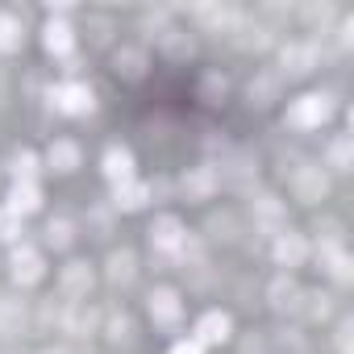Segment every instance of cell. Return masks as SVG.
<instances>
[{
    "label": "cell",
    "mask_w": 354,
    "mask_h": 354,
    "mask_svg": "<svg viewBox=\"0 0 354 354\" xmlns=\"http://www.w3.org/2000/svg\"><path fill=\"white\" fill-rule=\"evenodd\" d=\"M333 117V100L325 92H313V96H300L292 109H288V125L296 129H313V125H325Z\"/></svg>",
    "instance_id": "1"
},
{
    "label": "cell",
    "mask_w": 354,
    "mask_h": 354,
    "mask_svg": "<svg viewBox=\"0 0 354 354\" xmlns=\"http://www.w3.org/2000/svg\"><path fill=\"white\" fill-rule=\"evenodd\" d=\"M150 242H154V250H162V254H180V246H184V225H180V217H158V221L150 225Z\"/></svg>",
    "instance_id": "2"
},
{
    "label": "cell",
    "mask_w": 354,
    "mask_h": 354,
    "mask_svg": "<svg viewBox=\"0 0 354 354\" xmlns=\"http://www.w3.org/2000/svg\"><path fill=\"white\" fill-rule=\"evenodd\" d=\"M9 267H13V279H17V283H26V288L42 279V254H38V250H30V246H21V250L13 254V263H9Z\"/></svg>",
    "instance_id": "3"
},
{
    "label": "cell",
    "mask_w": 354,
    "mask_h": 354,
    "mask_svg": "<svg viewBox=\"0 0 354 354\" xmlns=\"http://www.w3.org/2000/svg\"><path fill=\"white\" fill-rule=\"evenodd\" d=\"M325 192H329V184H325L321 167H300V171H296V196H300V201L313 205V201H321Z\"/></svg>",
    "instance_id": "4"
},
{
    "label": "cell",
    "mask_w": 354,
    "mask_h": 354,
    "mask_svg": "<svg viewBox=\"0 0 354 354\" xmlns=\"http://www.w3.org/2000/svg\"><path fill=\"white\" fill-rule=\"evenodd\" d=\"M50 100H55L59 113H88V109H92V92H88L84 84H67V88H59Z\"/></svg>",
    "instance_id": "5"
},
{
    "label": "cell",
    "mask_w": 354,
    "mask_h": 354,
    "mask_svg": "<svg viewBox=\"0 0 354 354\" xmlns=\"http://www.w3.org/2000/svg\"><path fill=\"white\" fill-rule=\"evenodd\" d=\"M38 205H42L38 184H34V180H17V184H13V192H9V209H13L17 217H26V213H34Z\"/></svg>",
    "instance_id": "6"
},
{
    "label": "cell",
    "mask_w": 354,
    "mask_h": 354,
    "mask_svg": "<svg viewBox=\"0 0 354 354\" xmlns=\"http://www.w3.org/2000/svg\"><path fill=\"white\" fill-rule=\"evenodd\" d=\"M88 288H92L88 263H71V267L63 271V296H67V304H75L80 296H88Z\"/></svg>",
    "instance_id": "7"
},
{
    "label": "cell",
    "mask_w": 354,
    "mask_h": 354,
    "mask_svg": "<svg viewBox=\"0 0 354 354\" xmlns=\"http://www.w3.org/2000/svg\"><path fill=\"white\" fill-rule=\"evenodd\" d=\"M304 254H308V246H304L300 234H279V238H275V259H279L283 267H300Z\"/></svg>",
    "instance_id": "8"
},
{
    "label": "cell",
    "mask_w": 354,
    "mask_h": 354,
    "mask_svg": "<svg viewBox=\"0 0 354 354\" xmlns=\"http://www.w3.org/2000/svg\"><path fill=\"white\" fill-rule=\"evenodd\" d=\"M42 42H46L50 55H67V50L75 46V30H71L67 21H50V26L42 30Z\"/></svg>",
    "instance_id": "9"
},
{
    "label": "cell",
    "mask_w": 354,
    "mask_h": 354,
    "mask_svg": "<svg viewBox=\"0 0 354 354\" xmlns=\"http://www.w3.org/2000/svg\"><path fill=\"white\" fill-rule=\"evenodd\" d=\"M313 67H317V50H313V46H300V42L283 46V71L304 75V71H313Z\"/></svg>",
    "instance_id": "10"
},
{
    "label": "cell",
    "mask_w": 354,
    "mask_h": 354,
    "mask_svg": "<svg viewBox=\"0 0 354 354\" xmlns=\"http://www.w3.org/2000/svg\"><path fill=\"white\" fill-rule=\"evenodd\" d=\"M104 175L113 184H125L129 175H133V158H129V150H121V146H113L109 154H104Z\"/></svg>",
    "instance_id": "11"
},
{
    "label": "cell",
    "mask_w": 354,
    "mask_h": 354,
    "mask_svg": "<svg viewBox=\"0 0 354 354\" xmlns=\"http://www.w3.org/2000/svg\"><path fill=\"white\" fill-rule=\"evenodd\" d=\"M150 313H154V321L171 325L175 317H180V296H175L171 288H158V292L150 296Z\"/></svg>",
    "instance_id": "12"
},
{
    "label": "cell",
    "mask_w": 354,
    "mask_h": 354,
    "mask_svg": "<svg viewBox=\"0 0 354 354\" xmlns=\"http://www.w3.org/2000/svg\"><path fill=\"white\" fill-rule=\"evenodd\" d=\"M196 17L205 26H213V30H234L238 26V13L230 5H196Z\"/></svg>",
    "instance_id": "13"
},
{
    "label": "cell",
    "mask_w": 354,
    "mask_h": 354,
    "mask_svg": "<svg viewBox=\"0 0 354 354\" xmlns=\"http://www.w3.org/2000/svg\"><path fill=\"white\" fill-rule=\"evenodd\" d=\"M213 184H217V180H213L209 167H196L192 175H184V192H188V201H205V196L213 192Z\"/></svg>",
    "instance_id": "14"
},
{
    "label": "cell",
    "mask_w": 354,
    "mask_h": 354,
    "mask_svg": "<svg viewBox=\"0 0 354 354\" xmlns=\"http://www.w3.org/2000/svg\"><path fill=\"white\" fill-rule=\"evenodd\" d=\"M146 196H150V188H146V184H133V180L117 184V192H113L117 209H142V205H146Z\"/></svg>",
    "instance_id": "15"
},
{
    "label": "cell",
    "mask_w": 354,
    "mask_h": 354,
    "mask_svg": "<svg viewBox=\"0 0 354 354\" xmlns=\"http://www.w3.org/2000/svg\"><path fill=\"white\" fill-rule=\"evenodd\" d=\"M196 333H201V342H225L230 337V317L225 313H209V317H201Z\"/></svg>",
    "instance_id": "16"
},
{
    "label": "cell",
    "mask_w": 354,
    "mask_h": 354,
    "mask_svg": "<svg viewBox=\"0 0 354 354\" xmlns=\"http://www.w3.org/2000/svg\"><path fill=\"white\" fill-rule=\"evenodd\" d=\"M50 167L63 171V175L75 171V167H80V146H75V142H55V146H50Z\"/></svg>",
    "instance_id": "17"
},
{
    "label": "cell",
    "mask_w": 354,
    "mask_h": 354,
    "mask_svg": "<svg viewBox=\"0 0 354 354\" xmlns=\"http://www.w3.org/2000/svg\"><path fill=\"white\" fill-rule=\"evenodd\" d=\"M254 217H259V225H267V230H279V225H283V209H279L275 196H259V201H254Z\"/></svg>",
    "instance_id": "18"
},
{
    "label": "cell",
    "mask_w": 354,
    "mask_h": 354,
    "mask_svg": "<svg viewBox=\"0 0 354 354\" xmlns=\"http://www.w3.org/2000/svg\"><path fill=\"white\" fill-rule=\"evenodd\" d=\"M92 321H96V317H92V308H88L84 300H75V304L67 308V317H63L67 333H88V329H92Z\"/></svg>",
    "instance_id": "19"
},
{
    "label": "cell",
    "mask_w": 354,
    "mask_h": 354,
    "mask_svg": "<svg viewBox=\"0 0 354 354\" xmlns=\"http://www.w3.org/2000/svg\"><path fill=\"white\" fill-rule=\"evenodd\" d=\"M21 321H26L21 300H0V333H17Z\"/></svg>",
    "instance_id": "20"
},
{
    "label": "cell",
    "mask_w": 354,
    "mask_h": 354,
    "mask_svg": "<svg viewBox=\"0 0 354 354\" xmlns=\"http://www.w3.org/2000/svg\"><path fill=\"white\" fill-rule=\"evenodd\" d=\"M109 279H113V283H129V279H133V254H129V250H117V254L109 259Z\"/></svg>",
    "instance_id": "21"
},
{
    "label": "cell",
    "mask_w": 354,
    "mask_h": 354,
    "mask_svg": "<svg viewBox=\"0 0 354 354\" xmlns=\"http://www.w3.org/2000/svg\"><path fill=\"white\" fill-rule=\"evenodd\" d=\"M296 300H300V288L292 279H275L271 283V304L275 308H296Z\"/></svg>",
    "instance_id": "22"
},
{
    "label": "cell",
    "mask_w": 354,
    "mask_h": 354,
    "mask_svg": "<svg viewBox=\"0 0 354 354\" xmlns=\"http://www.w3.org/2000/svg\"><path fill=\"white\" fill-rule=\"evenodd\" d=\"M21 46V21L0 13V50H17Z\"/></svg>",
    "instance_id": "23"
},
{
    "label": "cell",
    "mask_w": 354,
    "mask_h": 354,
    "mask_svg": "<svg viewBox=\"0 0 354 354\" xmlns=\"http://www.w3.org/2000/svg\"><path fill=\"white\" fill-rule=\"evenodd\" d=\"M350 158H354V142L342 133V138H333V146H329V162L337 167V171H350Z\"/></svg>",
    "instance_id": "24"
},
{
    "label": "cell",
    "mask_w": 354,
    "mask_h": 354,
    "mask_svg": "<svg viewBox=\"0 0 354 354\" xmlns=\"http://www.w3.org/2000/svg\"><path fill=\"white\" fill-rule=\"evenodd\" d=\"M142 67H146V63H142V55H138V50H121V55H117V71H121L125 80H138V75H142Z\"/></svg>",
    "instance_id": "25"
},
{
    "label": "cell",
    "mask_w": 354,
    "mask_h": 354,
    "mask_svg": "<svg viewBox=\"0 0 354 354\" xmlns=\"http://www.w3.org/2000/svg\"><path fill=\"white\" fill-rule=\"evenodd\" d=\"M21 234V217L13 209H0V242H13Z\"/></svg>",
    "instance_id": "26"
},
{
    "label": "cell",
    "mask_w": 354,
    "mask_h": 354,
    "mask_svg": "<svg viewBox=\"0 0 354 354\" xmlns=\"http://www.w3.org/2000/svg\"><path fill=\"white\" fill-rule=\"evenodd\" d=\"M46 238H50V246H71V221H50V230H46Z\"/></svg>",
    "instance_id": "27"
},
{
    "label": "cell",
    "mask_w": 354,
    "mask_h": 354,
    "mask_svg": "<svg viewBox=\"0 0 354 354\" xmlns=\"http://www.w3.org/2000/svg\"><path fill=\"white\" fill-rule=\"evenodd\" d=\"M34 167H38V158H34L30 150H21V154H17V180H30Z\"/></svg>",
    "instance_id": "28"
},
{
    "label": "cell",
    "mask_w": 354,
    "mask_h": 354,
    "mask_svg": "<svg viewBox=\"0 0 354 354\" xmlns=\"http://www.w3.org/2000/svg\"><path fill=\"white\" fill-rule=\"evenodd\" d=\"M271 92H275V84H271V80L250 84V100H254V104H267V96H271Z\"/></svg>",
    "instance_id": "29"
},
{
    "label": "cell",
    "mask_w": 354,
    "mask_h": 354,
    "mask_svg": "<svg viewBox=\"0 0 354 354\" xmlns=\"http://www.w3.org/2000/svg\"><path fill=\"white\" fill-rule=\"evenodd\" d=\"M308 300H313V304H308V317H329V296H321V292H313Z\"/></svg>",
    "instance_id": "30"
},
{
    "label": "cell",
    "mask_w": 354,
    "mask_h": 354,
    "mask_svg": "<svg viewBox=\"0 0 354 354\" xmlns=\"http://www.w3.org/2000/svg\"><path fill=\"white\" fill-rule=\"evenodd\" d=\"M333 17V5H308V21H317V26H325Z\"/></svg>",
    "instance_id": "31"
},
{
    "label": "cell",
    "mask_w": 354,
    "mask_h": 354,
    "mask_svg": "<svg viewBox=\"0 0 354 354\" xmlns=\"http://www.w3.org/2000/svg\"><path fill=\"white\" fill-rule=\"evenodd\" d=\"M350 333H354V325L342 321V325H337V350H342V354H350Z\"/></svg>",
    "instance_id": "32"
},
{
    "label": "cell",
    "mask_w": 354,
    "mask_h": 354,
    "mask_svg": "<svg viewBox=\"0 0 354 354\" xmlns=\"http://www.w3.org/2000/svg\"><path fill=\"white\" fill-rule=\"evenodd\" d=\"M121 337H129V321H125V317L113 321V342H121Z\"/></svg>",
    "instance_id": "33"
},
{
    "label": "cell",
    "mask_w": 354,
    "mask_h": 354,
    "mask_svg": "<svg viewBox=\"0 0 354 354\" xmlns=\"http://www.w3.org/2000/svg\"><path fill=\"white\" fill-rule=\"evenodd\" d=\"M171 354H201V342H180Z\"/></svg>",
    "instance_id": "34"
}]
</instances>
